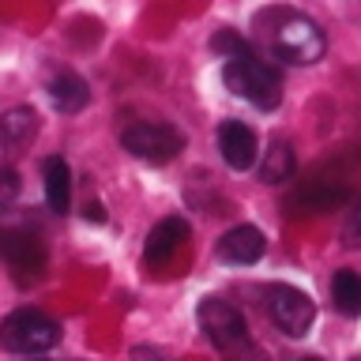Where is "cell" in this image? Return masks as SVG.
<instances>
[{
    "instance_id": "8fae6325",
    "label": "cell",
    "mask_w": 361,
    "mask_h": 361,
    "mask_svg": "<svg viewBox=\"0 0 361 361\" xmlns=\"http://www.w3.org/2000/svg\"><path fill=\"white\" fill-rule=\"evenodd\" d=\"M42 180H45V203H49V211L68 214V207H72V169H68L64 158H56V154L45 158Z\"/></svg>"
},
{
    "instance_id": "ac0fdd59",
    "label": "cell",
    "mask_w": 361,
    "mask_h": 361,
    "mask_svg": "<svg viewBox=\"0 0 361 361\" xmlns=\"http://www.w3.org/2000/svg\"><path fill=\"white\" fill-rule=\"evenodd\" d=\"M343 245L346 248H361V196L354 200V207H350L346 222H343Z\"/></svg>"
},
{
    "instance_id": "9c48e42d",
    "label": "cell",
    "mask_w": 361,
    "mask_h": 361,
    "mask_svg": "<svg viewBox=\"0 0 361 361\" xmlns=\"http://www.w3.org/2000/svg\"><path fill=\"white\" fill-rule=\"evenodd\" d=\"M264 230H256V226H233V230H226L219 237V245H214V256L222 259V264H230V267H248V264H256L259 256H264Z\"/></svg>"
},
{
    "instance_id": "7c38bea8",
    "label": "cell",
    "mask_w": 361,
    "mask_h": 361,
    "mask_svg": "<svg viewBox=\"0 0 361 361\" xmlns=\"http://www.w3.org/2000/svg\"><path fill=\"white\" fill-rule=\"evenodd\" d=\"M49 102L61 113H83L90 102V87L75 72H56L49 79Z\"/></svg>"
},
{
    "instance_id": "3957f363",
    "label": "cell",
    "mask_w": 361,
    "mask_h": 361,
    "mask_svg": "<svg viewBox=\"0 0 361 361\" xmlns=\"http://www.w3.org/2000/svg\"><path fill=\"white\" fill-rule=\"evenodd\" d=\"M61 343V324L42 309H16L0 320V346L8 354H45Z\"/></svg>"
},
{
    "instance_id": "6da1fadb",
    "label": "cell",
    "mask_w": 361,
    "mask_h": 361,
    "mask_svg": "<svg viewBox=\"0 0 361 361\" xmlns=\"http://www.w3.org/2000/svg\"><path fill=\"white\" fill-rule=\"evenodd\" d=\"M252 38L282 64L293 68H309L316 61H324L327 38L320 30V23L312 16H305L298 8H259L252 16Z\"/></svg>"
},
{
    "instance_id": "4fadbf2b",
    "label": "cell",
    "mask_w": 361,
    "mask_h": 361,
    "mask_svg": "<svg viewBox=\"0 0 361 361\" xmlns=\"http://www.w3.org/2000/svg\"><path fill=\"white\" fill-rule=\"evenodd\" d=\"M38 135V113L30 106H11L0 113V143L4 147H27Z\"/></svg>"
},
{
    "instance_id": "d6986e66",
    "label": "cell",
    "mask_w": 361,
    "mask_h": 361,
    "mask_svg": "<svg viewBox=\"0 0 361 361\" xmlns=\"http://www.w3.org/2000/svg\"><path fill=\"white\" fill-rule=\"evenodd\" d=\"M83 219H87V222H94V226H102V222H106V207H102L98 200H94V203H87V207H83Z\"/></svg>"
},
{
    "instance_id": "ba28073f",
    "label": "cell",
    "mask_w": 361,
    "mask_h": 361,
    "mask_svg": "<svg viewBox=\"0 0 361 361\" xmlns=\"http://www.w3.org/2000/svg\"><path fill=\"white\" fill-rule=\"evenodd\" d=\"M219 154H222V162L230 169H237V173L252 169L256 154H259L256 132L248 128V124H241V121H222L219 124Z\"/></svg>"
},
{
    "instance_id": "e0dca14e",
    "label": "cell",
    "mask_w": 361,
    "mask_h": 361,
    "mask_svg": "<svg viewBox=\"0 0 361 361\" xmlns=\"http://www.w3.org/2000/svg\"><path fill=\"white\" fill-rule=\"evenodd\" d=\"M211 49L219 56H226V61H230V56H241V53H252V49H248V42L241 38V34H233V30H219V34H214Z\"/></svg>"
},
{
    "instance_id": "7a4b0ae2",
    "label": "cell",
    "mask_w": 361,
    "mask_h": 361,
    "mask_svg": "<svg viewBox=\"0 0 361 361\" xmlns=\"http://www.w3.org/2000/svg\"><path fill=\"white\" fill-rule=\"evenodd\" d=\"M222 83L230 94L245 98L248 106H256L259 113H271L282 106V79L267 61H259L256 53H241L222 61Z\"/></svg>"
},
{
    "instance_id": "52a82bcc",
    "label": "cell",
    "mask_w": 361,
    "mask_h": 361,
    "mask_svg": "<svg viewBox=\"0 0 361 361\" xmlns=\"http://www.w3.org/2000/svg\"><path fill=\"white\" fill-rule=\"evenodd\" d=\"M0 252H4V259H8V267H11V275H16L19 286L42 279V271H45V245H42V237H34L27 230L4 233V237H0Z\"/></svg>"
},
{
    "instance_id": "5bb4252c",
    "label": "cell",
    "mask_w": 361,
    "mask_h": 361,
    "mask_svg": "<svg viewBox=\"0 0 361 361\" xmlns=\"http://www.w3.org/2000/svg\"><path fill=\"white\" fill-rule=\"evenodd\" d=\"M331 305H335V312L338 316H361V275L354 267H343V271H335V279H331Z\"/></svg>"
},
{
    "instance_id": "30bf717a",
    "label": "cell",
    "mask_w": 361,
    "mask_h": 361,
    "mask_svg": "<svg viewBox=\"0 0 361 361\" xmlns=\"http://www.w3.org/2000/svg\"><path fill=\"white\" fill-rule=\"evenodd\" d=\"M185 237H188V222L180 219V214H169V219H162L158 226H151V233H147V241H143L147 264H166V259L180 248Z\"/></svg>"
},
{
    "instance_id": "2e32d148",
    "label": "cell",
    "mask_w": 361,
    "mask_h": 361,
    "mask_svg": "<svg viewBox=\"0 0 361 361\" xmlns=\"http://www.w3.org/2000/svg\"><path fill=\"white\" fill-rule=\"evenodd\" d=\"M346 200V188L343 185H324V188H305L298 196L290 200V207H301L298 214H320L327 207H335V203Z\"/></svg>"
},
{
    "instance_id": "8992f818",
    "label": "cell",
    "mask_w": 361,
    "mask_h": 361,
    "mask_svg": "<svg viewBox=\"0 0 361 361\" xmlns=\"http://www.w3.org/2000/svg\"><path fill=\"white\" fill-rule=\"evenodd\" d=\"M196 320H200V331L207 335V343L219 350H233L248 338V324L241 309L222 298H203L196 305Z\"/></svg>"
},
{
    "instance_id": "5b68a950",
    "label": "cell",
    "mask_w": 361,
    "mask_h": 361,
    "mask_svg": "<svg viewBox=\"0 0 361 361\" xmlns=\"http://www.w3.org/2000/svg\"><path fill=\"white\" fill-rule=\"evenodd\" d=\"M264 301H267L271 324H275L282 335H290V338L309 335V327L316 320V305H312V298L301 286H290V282H267Z\"/></svg>"
},
{
    "instance_id": "ffe728a7",
    "label": "cell",
    "mask_w": 361,
    "mask_h": 361,
    "mask_svg": "<svg viewBox=\"0 0 361 361\" xmlns=\"http://www.w3.org/2000/svg\"><path fill=\"white\" fill-rule=\"evenodd\" d=\"M301 361H320V357H301Z\"/></svg>"
},
{
    "instance_id": "9a60e30c",
    "label": "cell",
    "mask_w": 361,
    "mask_h": 361,
    "mask_svg": "<svg viewBox=\"0 0 361 361\" xmlns=\"http://www.w3.org/2000/svg\"><path fill=\"white\" fill-rule=\"evenodd\" d=\"M293 169H298V158H293L290 143L286 140H275V143H271V151L264 154L259 180H264V185H282V180L293 177Z\"/></svg>"
},
{
    "instance_id": "277c9868",
    "label": "cell",
    "mask_w": 361,
    "mask_h": 361,
    "mask_svg": "<svg viewBox=\"0 0 361 361\" xmlns=\"http://www.w3.org/2000/svg\"><path fill=\"white\" fill-rule=\"evenodd\" d=\"M121 147L128 154H135L140 162H151V166H166L185 151V135L180 128L166 121H140V124H128L121 132Z\"/></svg>"
}]
</instances>
